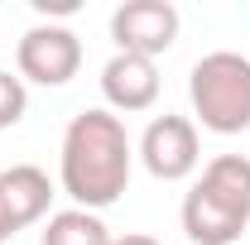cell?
<instances>
[{
    "label": "cell",
    "instance_id": "cell-2",
    "mask_svg": "<svg viewBox=\"0 0 250 245\" xmlns=\"http://www.w3.org/2000/svg\"><path fill=\"white\" fill-rule=\"evenodd\" d=\"M188 96H192L197 121L212 135H246L250 130V58L231 53V48L197 58L192 77H188Z\"/></svg>",
    "mask_w": 250,
    "mask_h": 245
},
{
    "label": "cell",
    "instance_id": "cell-8",
    "mask_svg": "<svg viewBox=\"0 0 250 245\" xmlns=\"http://www.w3.org/2000/svg\"><path fill=\"white\" fill-rule=\"evenodd\" d=\"M0 197H5V212L15 221V231H24V226H34V221L48 216L53 183H48V173L34 168V163H10V168L0 173Z\"/></svg>",
    "mask_w": 250,
    "mask_h": 245
},
{
    "label": "cell",
    "instance_id": "cell-3",
    "mask_svg": "<svg viewBox=\"0 0 250 245\" xmlns=\"http://www.w3.org/2000/svg\"><path fill=\"white\" fill-rule=\"evenodd\" d=\"M15 62H20V77H24V82L62 87V82H72L77 67H82V39L67 29V24H34V29H24V39H20Z\"/></svg>",
    "mask_w": 250,
    "mask_h": 245
},
{
    "label": "cell",
    "instance_id": "cell-13",
    "mask_svg": "<svg viewBox=\"0 0 250 245\" xmlns=\"http://www.w3.org/2000/svg\"><path fill=\"white\" fill-rule=\"evenodd\" d=\"M111 245H159L154 236H111Z\"/></svg>",
    "mask_w": 250,
    "mask_h": 245
},
{
    "label": "cell",
    "instance_id": "cell-4",
    "mask_svg": "<svg viewBox=\"0 0 250 245\" xmlns=\"http://www.w3.org/2000/svg\"><path fill=\"white\" fill-rule=\"evenodd\" d=\"M140 163L159 183H183L188 173H197V163H202L197 125L188 116H154L145 125V135H140Z\"/></svg>",
    "mask_w": 250,
    "mask_h": 245
},
{
    "label": "cell",
    "instance_id": "cell-10",
    "mask_svg": "<svg viewBox=\"0 0 250 245\" xmlns=\"http://www.w3.org/2000/svg\"><path fill=\"white\" fill-rule=\"evenodd\" d=\"M43 245H111V231L96 212H53L48 226H43Z\"/></svg>",
    "mask_w": 250,
    "mask_h": 245
},
{
    "label": "cell",
    "instance_id": "cell-6",
    "mask_svg": "<svg viewBox=\"0 0 250 245\" xmlns=\"http://www.w3.org/2000/svg\"><path fill=\"white\" fill-rule=\"evenodd\" d=\"M250 216L226 207L221 197H212L202 183H192V192L183 197V231L192 245H236L246 236Z\"/></svg>",
    "mask_w": 250,
    "mask_h": 245
},
{
    "label": "cell",
    "instance_id": "cell-11",
    "mask_svg": "<svg viewBox=\"0 0 250 245\" xmlns=\"http://www.w3.org/2000/svg\"><path fill=\"white\" fill-rule=\"evenodd\" d=\"M24 111H29L24 77H15V72H0V130L20 125V121H24Z\"/></svg>",
    "mask_w": 250,
    "mask_h": 245
},
{
    "label": "cell",
    "instance_id": "cell-12",
    "mask_svg": "<svg viewBox=\"0 0 250 245\" xmlns=\"http://www.w3.org/2000/svg\"><path fill=\"white\" fill-rule=\"evenodd\" d=\"M15 236V221H10V212H5V197H0V245Z\"/></svg>",
    "mask_w": 250,
    "mask_h": 245
},
{
    "label": "cell",
    "instance_id": "cell-7",
    "mask_svg": "<svg viewBox=\"0 0 250 245\" xmlns=\"http://www.w3.org/2000/svg\"><path fill=\"white\" fill-rule=\"evenodd\" d=\"M101 96L111 101V111H149L159 101V67H154V58L116 53V58L101 67Z\"/></svg>",
    "mask_w": 250,
    "mask_h": 245
},
{
    "label": "cell",
    "instance_id": "cell-5",
    "mask_svg": "<svg viewBox=\"0 0 250 245\" xmlns=\"http://www.w3.org/2000/svg\"><path fill=\"white\" fill-rule=\"evenodd\" d=\"M111 39L121 53L135 58H159L178 39V10L168 0H125L111 15Z\"/></svg>",
    "mask_w": 250,
    "mask_h": 245
},
{
    "label": "cell",
    "instance_id": "cell-9",
    "mask_svg": "<svg viewBox=\"0 0 250 245\" xmlns=\"http://www.w3.org/2000/svg\"><path fill=\"white\" fill-rule=\"evenodd\" d=\"M197 183L207 187L212 197H221L226 207H236V212L250 216V159L246 154H217V159L202 168Z\"/></svg>",
    "mask_w": 250,
    "mask_h": 245
},
{
    "label": "cell",
    "instance_id": "cell-1",
    "mask_svg": "<svg viewBox=\"0 0 250 245\" xmlns=\"http://www.w3.org/2000/svg\"><path fill=\"white\" fill-rule=\"evenodd\" d=\"M130 135L116 111H82L72 116L62 130V159L58 178L62 192L82 207V212H101L111 202H121V192L130 187Z\"/></svg>",
    "mask_w": 250,
    "mask_h": 245
}]
</instances>
